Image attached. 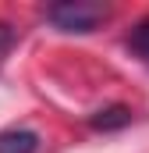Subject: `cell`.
<instances>
[{
	"label": "cell",
	"instance_id": "obj_3",
	"mask_svg": "<svg viewBox=\"0 0 149 153\" xmlns=\"http://www.w3.org/2000/svg\"><path fill=\"white\" fill-rule=\"evenodd\" d=\"M89 125H92L96 132H117V128L131 125V107H124V103H110V107H100L96 114L89 117Z\"/></svg>",
	"mask_w": 149,
	"mask_h": 153
},
{
	"label": "cell",
	"instance_id": "obj_2",
	"mask_svg": "<svg viewBox=\"0 0 149 153\" xmlns=\"http://www.w3.org/2000/svg\"><path fill=\"white\" fill-rule=\"evenodd\" d=\"M0 153H39V135L32 128H4Z\"/></svg>",
	"mask_w": 149,
	"mask_h": 153
},
{
	"label": "cell",
	"instance_id": "obj_4",
	"mask_svg": "<svg viewBox=\"0 0 149 153\" xmlns=\"http://www.w3.org/2000/svg\"><path fill=\"white\" fill-rule=\"evenodd\" d=\"M128 46H131V53H139L142 61H149V18H142L139 25H131Z\"/></svg>",
	"mask_w": 149,
	"mask_h": 153
},
{
	"label": "cell",
	"instance_id": "obj_1",
	"mask_svg": "<svg viewBox=\"0 0 149 153\" xmlns=\"http://www.w3.org/2000/svg\"><path fill=\"white\" fill-rule=\"evenodd\" d=\"M107 4H89V0H60L46 7V22L60 32H92L107 18Z\"/></svg>",
	"mask_w": 149,
	"mask_h": 153
},
{
	"label": "cell",
	"instance_id": "obj_5",
	"mask_svg": "<svg viewBox=\"0 0 149 153\" xmlns=\"http://www.w3.org/2000/svg\"><path fill=\"white\" fill-rule=\"evenodd\" d=\"M11 39H14V29H11L7 22H0V50H7V46H11Z\"/></svg>",
	"mask_w": 149,
	"mask_h": 153
}]
</instances>
